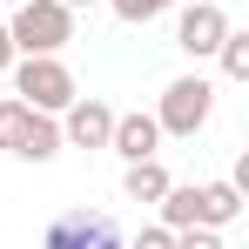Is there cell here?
<instances>
[{
    "label": "cell",
    "mask_w": 249,
    "mask_h": 249,
    "mask_svg": "<svg viewBox=\"0 0 249 249\" xmlns=\"http://www.w3.org/2000/svg\"><path fill=\"white\" fill-rule=\"evenodd\" d=\"M14 94L27 101V108H41V115H61L74 94H81V81H74V68L61 61V54H20L14 68Z\"/></svg>",
    "instance_id": "1"
},
{
    "label": "cell",
    "mask_w": 249,
    "mask_h": 249,
    "mask_svg": "<svg viewBox=\"0 0 249 249\" xmlns=\"http://www.w3.org/2000/svg\"><path fill=\"white\" fill-rule=\"evenodd\" d=\"M209 115H215V81H209V74H175V81L162 88V101H155V122H162V135H175V142H196L209 128Z\"/></svg>",
    "instance_id": "2"
},
{
    "label": "cell",
    "mask_w": 249,
    "mask_h": 249,
    "mask_svg": "<svg viewBox=\"0 0 249 249\" xmlns=\"http://www.w3.org/2000/svg\"><path fill=\"white\" fill-rule=\"evenodd\" d=\"M7 34H14V54H61L74 41V7H61V0H20L7 14Z\"/></svg>",
    "instance_id": "3"
},
{
    "label": "cell",
    "mask_w": 249,
    "mask_h": 249,
    "mask_svg": "<svg viewBox=\"0 0 249 249\" xmlns=\"http://www.w3.org/2000/svg\"><path fill=\"white\" fill-rule=\"evenodd\" d=\"M236 20H229V7L222 0H196V7H175V47L189 54V61H209L222 34H229Z\"/></svg>",
    "instance_id": "4"
},
{
    "label": "cell",
    "mask_w": 249,
    "mask_h": 249,
    "mask_svg": "<svg viewBox=\"0 0 249 249\" xmlns=\"http://www.w3.org/2000/svg\"><path fill=\"white\" fill-rule=\"evenodd\" d=\"M108 128H115V108L101 94H74L61 108V148H108Z\"/></svg>",
    "instance_id": "5"
},
{
    "label": "cell",
    "mask_w": 249,
    "mask_h": 249,
    "mask_svg": "<svg viewBox=\"0 0 249 249\" xmlns=\"http://www.w3.org/2000/svg\"><path fill=\"white\" fill-rule=\"evenodd\" d=\"M108 148H115L122 162L162 155V122H155V108H128V115H115V128H108Z\"/></svg>",
    "instance_id": "6"
},
{
    "label": "cell",
    "mask_w": 249,
    "mask_h": 249,
    "mask_svg": "<svg viewBox=\"0 0 249 249\" xmlns=\"http://www.w3.org/2000/svg\"><path fill=\"white\" fill-rule=\"evenodd\" d=\"M101 229H108V215H94V209H61V215L47 222L41 249H94Z\"/></svg>",
    "instance_id": "7"
},
{
    "label": "cell",
    "mask_w": 249,
    "mask_h": 249,
    "mask_svg": "<svg viewBox=\"0 0 249 249\" xmlns=\"http://www.w3.org/2000/svg\"><path fill=\"white\" fill-rule=\"evenodd\" d=\"M168 182H175V175L162 168V155H142V162L122 168V196H128V202H148V209L168 196Z\"/></svg>",
    "instance_id": "8"
},
{
    "label": "cell",
    "mask_w": 249,
    "mask_h": 249,
    "mask_svg": "<svg viewBox=\"0 0 249 249\" xmlns=\"http://www.w3.org/2000/svg\"><path fill=\"white\" fill-rule=\"evenodd\" d=\"M155 215H162V229H202V182H168Z\"/></svg>",
    "instance_id": "9"
},
{
    "label": "cell",
    "mask_w": 249,
    "mask_h": 249,
    "mask_svg": "<svg viewBox=\"0 0 249 249\" xmlns=\"http://www.w3.org/2000/svg\"><path fill=\"white\" fill-rule=\"evenodd\" d=\"M243 189H236V182H229V175H222V182H202V229H236V222H243Z\"/></svg>",
    "instance_id": "10"
},
{
    "label": "cell",
    "mask_w": 249,
    "mask_h": 249,
    "mask_svg": "<svg viewBox=\"0 0 249 249\" xmlns=\"http://www.w3.org/2000/svg\"><path fill=\"white\" fill-rule=\"evenodd\" d=\"M14 155H20V162H54V155H61V115H41V108H34Z\"/></svg>",
    "instance_id": "11"
},
{
    "label": "cell",
    "mask_w": 249,
    "mask_h": 249,
    "mask_svg": "<svg viewBox=\"0 0 249 249\" xmlns=\"http://www.w3.org/2000/svg\"><path fill=\"white\" fill-rule=\"evenodd\" d=\"M209 61H222V81H249V34H243V27H229L222 47H215Z\"/></svg>",
    "instance_id": "12"
},
{
    "label": "cell",
    "mask_w": 249,
    "mask_h": 249,
    "mask_svg": "<svg viewBox=\"0 0 249 249\" xmlns=\"http://www.w3.org/2000/svg\"><path fill=\"white\" fill-rule=\"evenodd\" d=\"M108 7H115V20H128V27H148V20L175 14L182 0H108Z\"/></svg>",
    "instance_id": "13"
},
{
    "label": "cell",
    "mask_w": 249,
    "mask_h": 249,
    "mask_svg": "<svg viewBox=\"0 0 249 249\" xmlns=\"http://www.w3.org/2000/svg\"><path fill=\"white\" fill-rule=\"evenodd\" d=\"M128 249H175V229H162V222H142V236H128Z\"/></svg>",
    "instance_id": "14"
},
{
    "label": "cell",
    "mask_w": 249,
    "mask_h": 249,
    "mask_svg": "<svg viewBox=\"0 0 249 249\" xmlns=\"http://www.w3.org/2000/svg\"><path fill=\"white\" fill-rule=\"evenodd\" d=\"M175 249H229L222 229H175Z\"/></svg>",
    "instance_id": "15"
},
{
    "label": "cell",
    "mask_w": 249,
    "mask_h": 249,
    "mask_svg": "<svg viewBox=\"0 0 249 249\" xmlns=\"http://www.w3.org/2000/svg\"><path fill=\"white\" fill-rule=\"evenodd\" d=\"M14 61H20V54H14V34H7V20H0V74H7Z\"/></svg>",
    "instance_id": "16"
},
{
    "label": "cell",
    "mask_w": 249,
    "mask_h": 249,
    "mask_svg": "<svg viewBox=\"0 0 249 249\" xmlns=\"http://www.w3.org/2000/svg\"><path fill=\"white\" fill-rule=\"evenodd\" d=\"M61 7H74V14H81V7H94V0H61Z\"/></svg>",
    "instance_id": "17"
},
{
    "label": "cell",
    "mask_w": 249,
    "mask_h": 249,
    "mask_svg": "<svg viewBox=\"0 0 249 249\" xmlns=\"http://www.w3.org/2000/svg\"><path fill=\"white\" fill-rule=\"evenodd\" d=\"M0 7H20V0H0Z\"/></svg>",
    "instance_id": "18"
}]
</instances>
